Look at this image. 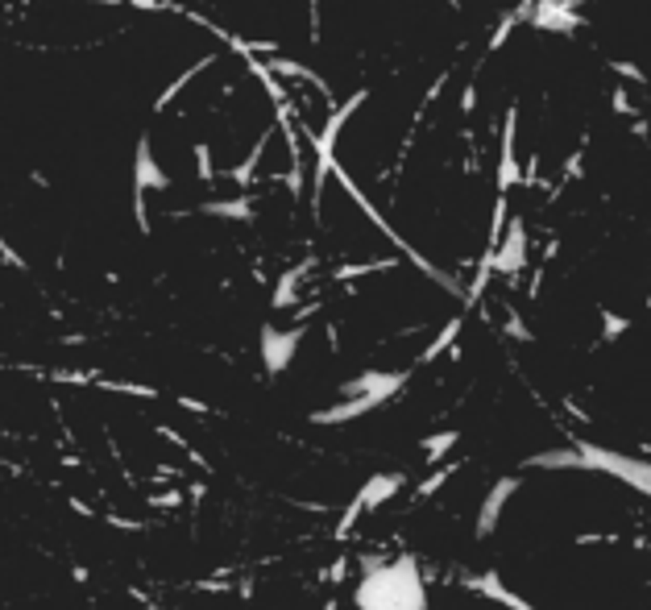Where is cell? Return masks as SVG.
<instances>
[{
    "label": "cell",
    "mask_w": 651,
    "mask_h": 610,
    "mask_svg": "<svg viewBox=\"0 0 651 610\" xmlns=\"http://www.w3.org/2000/svg\"><path fill=\"white\" fill-rule=\"evenodd\" d=\"M220 59H229V50H224V54H220V50H208V54H199V59H195L191 67H183V71H178V75H174V79H170V84H166L162 91H158V96H154L150 112H154V116H162L166 108H170V104H174V100H178V96H183L187 87L195 84V79H199L204 71H212V67H216Z\"/></svg>",
    "instance_id": "1"
},
{
    "label": "cell",
    "mask_w": 651,
    "mask_h": 610,
    "mask_svg": "<svg viewBox=\"0 0 651 610\" xmlns=\"http://www.w3.org/2000/svg\"><path fill=\"white\" fill-rule=\"evenodd\" d=\"M618 79H627V84H635V87H648V71L639 67V63H631V59H610L606 63Z\"/></svg>",
    "instance_id": "2"
},
{
    "label": "cell",
    "mask_w": 651,
    "mask_h": 610,
    "mask_svg": "<svg viewBox=\"0 0 651 610\" xmlns=\"http://www.w3.org/2000/svg\"><path fill=\"white\" fill-rule=\"evenodd\" d=\"M610 108H614L618 116H631V121L639 116V112H635V96H631V87H627V84L610 87Z\"/></svg>",
    "instance_id": "3"
},
{
    "label": "cell",
    "mask_w": 651,
    "mask_h": 610,
    "mask_svg": "<svg viewBox=\"0 0 651 610\" xmlns=\"http://www.w3.org/2000/svg\"><path fill=\"white\" fill-rule=\"evenodd\" d=\"M473 112H477V79H469V84L461 87V116L469 121Z\"/></svg>",
    "instance_id": "4"
},
{
    "label": "cell",
    "mask_w": 651,
    "mask_h": 610,
    "mask_svg": "<svg viewBox=\"0 0 651 610\" xmlns=\"http://www.w3.org/2000/svg\"><path fill=\"white\" fill-rule=\"evenodd\" d=\"M67 507H71V515H83V519H100V511H95L87 498H79V494H71V498H67Z\"/></svg>",
    "instance_id": "5"
},
{
    "label": "cell",
    "mask_w": 651,
    "mask_h": 610,
    "mask_svg": "<svg viewBox=\"0 0 651 610\" xmlns=\"http://www.w3.org/2000/svg\"><path fill=\"white\" fill-rule=\"evenodd\" d=\"M59 465H67V469H79L83 457H75V452H63V457H59Z\"/></svg>",
    "instance_id": "6"
},
{
    "label": "cell",
    "mask_w": 651,
    "mask_h": 610,
    "mask_svg": "<svg viewBox=\"0 0 651 610\" xmlns=\"http://www.w3.org/2000/svg\"><path fill=\"white\" fill-rule=\"evenodd\" d=\"M87 577H91V569H87V565H75V569H71V581H87Z\"/></svg>",
    "instance_id": "7"
},
{
    "label": "cell",
    "mask_w": 651,
    "mask_h": 610,
    "mask_svg": "<svg viewBox=\"0 0 651 610\" xmlns=\"http://www.w3.org/2000/svg\"><path fill=\"white\" fill-rule=\"evenodd\" d=\"M648 104H651V91H648Z\"/></svg>",
    "instance_id": "8"
}]
</instances>
